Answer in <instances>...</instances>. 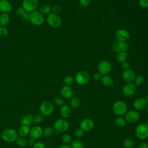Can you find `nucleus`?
<instances>
[{
    "label": "nucleus",
    "mask_w": 148,
    "mask_h": 148,
    "mask_svg": "<svg viewBox=\"0 0 148 148\" xmlns=\"http://www.w3.org/2000/svg\"><path fill=\"white\" fill-rule=\"evenodd\" d=\"M94 126V121L90 119H84L80 123V128L84 132L91 131Z\"/></svg>",
    "instance_id": "obj_15"
},
{
    "label": "nucleus",
    "mask_w": 148,
    "mask_h": 148,
    "mask_svg": "<svg viewBox=\"0 0 148 148\" xmlns=\"http://www.w3.org/2000/svg\"><path fill=\"white\" fill-rule=\"evenodd\" d=\"M8 29L5 26H0V36H6L8 35Z\"/></svg>",
    "instance_id": "obj_40"
},
{
    "label": "nucleus",
    "mask_w": 148,
    "mask_h": 148,
    "mask_svg": "<svg viewBox=\"0 0 148 148\" xmlns=\"http://www.w3.org/2000/svg\"><path fill=\"white\" fill-rule=\"evenodd\" d=\"M54 103L50 101L46 100L42 102L39 107L40 113L43 116H50L54 110Z\"/></svg>",
    "instance_id": "obj_3"
},
{
    "label": "nucleus",
    "mask_w": 148,
    "mask_h": 148,
    "mask_svg": "<svg viewBox=\"0 0 148 148\" xmlns=\"http://www.w3.org/2000/svg\"><path fill=\"white\" fill-rule=\"evenodd\" d=\"M28 20L34 25H40L44 21V16L39 11L35 10L29 13Z\"/></svg>",
    "instance_id": "obj_5"
},
{
    "label": "nucleus",
    "mask_w": 148,
    "mask_h": 148,
    "mask_svg": "<svg viewBox=\"0 0 148 148\" xmlns=\"http://www.w3.org/2000/svg\"><path fill=\"white\" fill-rule=\"evenodd\" d=\"M139 6L142 8H148V0H138Z\"/></svg>",
    "instance_id": "obj_42"
},
{
    "label": "nucleus",
    "mask_w": 148,
    "mask_h": 148,
    "mask_svg": "<svg viewBox=\"0 0 148 148\" xmlns=\"http://www.w3.org/2000/svg\"><path fill=\"white\" fill-rule=\"evenodd\" d=\"M46 21L49 25L53 28H57L60 27L62 23L61 17L58 14L51 13L47 16Z\"/></svg>",
    "instance_id": "obj_4"
},
{
    "label": "nucleus",
    "mask_w": 148,
    "mask_h": 148,
    "mask_svg": "<svg viewBox=\"0 0 148 148\" xmlns=\"http://www.w3.org/2000/svg\"><path fill=\"white\" fill-rule=\"evenodd\" d=\"M136 86L133 83H127L122 88V92L126 97L132 96L136 91Z\"/></svg>",
    "instance_id": "obj_14"
},
{
    "label": "nucleus",
    "mask_w": 148,
    "mask_h": 148,
    "mask_svg": "<svg viewBox=\"0 0 148 148\" xmlns=\"http://www.w3.org/2000/svg\"><path fill=\"white\" fill-rule=\"evenodd\" d=\"M123 146L125 148H133L135 146V142L131 138H126L123 141Z\"/></svg>",
    "instance_id": "obj_33"
},
{
    "label": "nucleus",
    "mask_w": 148,
    "mask_h": 148,
    "mask_svg": "<svg viewBox=\"0 0 148 148\" xmlns=\"http://www.w3.org/2000/svg\"><path fill=\"white\" fill-rule=\"evenodd\" d=\"M80 5L83 7H87L90 5L91 0H79Z\"/></svg>",
    "instance_id": "obj_43"
},
{
    "label": "nucleus",
    "mask_w": 148,
    "mask_h": 148,
    "mask_svg": "<svg viewBox=\"0 0 148 148\" xmlns=\"http://www.w3.org/2000/svg\"><path fill=\"white\" fill-rule=\"evenodd\" d=\"M115 37L117 40L127 42L130 39V35L127 30L123 28H120L115 32Z\"/></svg>",
    "instance_id": "obj_12"
},
{
    "label": "nucleus",
    "mask_w": 148,
    "mask_h": 148,
    "mask_svg": "<svg viewBox=\"0 0 148 148\" xmlns=\"http://www.w3.org/2000/svg\"><path fill=\"white\" fill-rule=\"evenodd\" d=\"M122 77L125 82L132 83L135 80L136 75L132 70L129 69L124 71V72L122 73Z\"/></svg>",
    "instance_id": "obj_18"
},
{
    "label": "nucleus",
    "mask_w": 148,
    "mask_h": 148,
    "mask_svg": "<svg viewBox=\"0 0 148 148\" xmlns=\"http://www.w3.org/2000/svg\"><path fill=\"white\" fill-rule=\"evenodd\" d=\"M16 13L18 16H19L21 18L24 15V14L26 13V11L23 7H19L17 9Z\"/></svg>",
    "instance_id": "obj_41"
},
{
    "label": "nucleus",
    "mask_w": 148,
    "mask_h": 148,
    "mask_svg": "<svg viewBox=\"0 0 148 148\" xmlns=\"http://www.w3.org/2000/svg\"><path fill=\"white\" fill-rule=\"evenodd\" d=\"M102 75L99 72H97L96 73H94V76H93V77H94V79L96 81H99V80H101L102 77Z\"/></svg>",
    "instance_id": "obj_46"
},
{
    "label": "nucleus",
    "mask_w": 148,
    "mask_h": 148,
    "mask_svg": "<svg viewBox=\"0 0 148 148\" xmlns=\"http://www.w3.org/2000/svg\"><path fill=\"white\" fill-rule=\"evenodd\" d=\"M137 148H148V144L146 142H143L140 143Z\"/></svg>",
    "instance_id": "obj_49"
},
{
    "label": "nucleus",
    "mask_w": 148,
    "mask_h": 148,
    "mask_svg": "<svg viewBox=\"0 0 148 148\" xmlns=\"http://www.w3.org/2000/svg\"><path fill=\"white\" fill-rule=\"evenodd\" d=\"M121 67H122V68L124 69V71L127 70V69H130V64H129L128 62L125 61V62H123V63L121 64Z\"/></svg>",
    "instance_id": "obj_47"
},
{
    "label": "nucleus",
    "mask_w": 148,
    "mask_h": 148,
    "mask_svg": "<svg viewBox=\"0 0 148 148\" xmlns=\"http://www.w3.org/2000/svg\"><path fill=\"white\" fill-rule=\"evenodd\" d=\"M35 139L30 138L28 140H27V144L30 146H33L34 144L35 143Z\"/></svg>",
    "instance_id": "obj_48"
},
{
    "label": "nucleus",
    "mask_w": 148,
    "mask_h": 148,
    "mask_svg": "<svg viewBox=\"0 0 148 148\" xmlns=\"http://www.w3.org/2000/svg\"><path fill=\"white\" fill-rule=\"evenodd\" d=\"M32 147L33 148H46L45 143L42 142H36Z\"/></svg>",
    "instance_id": "obj_45"
},
{
    "label": "nucleus",
    "mask_w": 148,
    "mask_h": 148,
    "mask_svg": "<svg viewBox=\"0 0 148 148\" xmlns=\"http://www.w3.org/2000/svg\"><path fill=\"white\" fill-rule=\"evenodd\" d=\"M58 148H72V147L69 145L63 144V145H61L60 147H58Z\"/></svg>",
    "instance_id": "obj_51"
},
{
    "label": "nucleus",
    "mask_w": 148,
    "mask_h": 148,
    "mask_svg": "<svg viewBox=\"0 0 148 148\" xmlns=\"http://www.w3.org/2000/svg\"><path fill=\"white\" fill-rule=\"evenodd\" d=\"M90 78V75L87 71H80L76 73L75 77V80L78 84L83 86L88 83Z\"/></svg>",
    "instance_id": "obj_8"
},
{
    "label": "nucleus",
    "mask_w": 148,
    "mask_h": 148,
    "mask_svg": "<svg viewBox=\"0 0 148 148\" xmlns=\"http://www.w3.org/2000/svg\"><path fill=\"white\" fill-rule=\"evenodd\" d=\"M135 135L139 139H146L148 137V124L147 123L139 124L135 129Z\"/></svg>",
    "instance_id": "obj_7"
},
{
    "label": "nucleus",
    "mask_w": 148,
    "mask_h": 148,
    "mask_svg": "<svg viewBox=\"0 0 148 148\" xmlns=\"http://www.w3.org/2000/svg\"><path fill=\"white\" fill-rule=\"evenodd\" d=\"M124 116L126 121L129 123H135L137 122L140 118V114L136 110L127 111Z\"/></svg>",
    "instance_id": "obj_11"
},
{
    "label": "nucleus",
    "mask_w": 148,
    "mask_h": 148,
    "mask_svg": "<svg viewBox=\"0 0 148 148\" xmlns=\"http://www.w3.org/2000/svg\"><path fill=\"white\" fill-rule=\"evenodd\" d=\"M1 137L6 142H13L18 137V132L13 128H7L2 132Z\"/></svg>",
    "instance_id": "obj_2"
},
{
    "label": "nucleus",
    "mask_w": 148,
    "mask_h": 148,
    "mask_svg": "<svg viewBox=\"0 0 148 148\" xmlns=\"http://www.w3.org/2000/svg\"><path fill=\"white\" fill-rule=\"evenodd\" d=\"M128 58V54L126 52L119 53L116 56V60L119 64H122L127 61Z\"/></svg>",
    "instance_id": "obj_27"
},
{
    "label": "nucleus",
    "mask_w": 148,
    "mask_h": 148,
    "mask_svg": "<svg viewBox=\"0 0 148 148\" xmlns=\"http://www.w3.org/2000/svg\"><path fill=\"white\" fill-rule=\"evenodd\" d=\"M39 11L43 15H49L51 13V7L48 5H43L40 6Z\"/></svg>",
    "instance_id": "obj_28"
},
{
    "label": "nucleus",
    "mask_w": 148,
    "mask_h": 148,
    "mask_svg": "<svg viewBox=\"0 0 148 148\" xmlns=\"http://www.w3.org/2000/svg\"><path fill=\"white\" fill-rule=\"evenodd\" d=\"M60 113L64 119L69 117L72 114L71 107L68 105H62L60 109Z\"/></svg>",
    "instance_id": "obj_20"
},
{
    "label": "nucleus",
    "mask_w": 148,
    "mask_h": 148,
    "mask_svg": "<svg viewBox=\"0 0 148 148\" xmlns=\"http://www.w3.org/2000/svg\"><path fill=\"white\" fill-rule=\"evenodd\" d=\"M69 127L68 121L64 118L57 120L54 123V128L55 131L60 133L66 132Z\"/></svg>",
    "instance_id": "obj_6"
},
{
    "label": "nucleus",
    "mask_w": 148,
    "mask_h": 148,
    "mask_svg": "<svg viewBox=\"0 0 148 148\" xmlns=\"http://www.w3.org/2000/svg\"><path fill=\"white\" fill-rule=\"evenodd\" d=\"M98 69L102 75H108L112 71V64L108 60H102L98 65Z\"/></svg>",
    "instance_id": "obj_10"
},
{
    "label": "nucleus",
    "mask_w": 148,
    "mask_h": 148,
    "mask_svg": "<svg viewBox=\"0 0 148 148\" xmlns=\"http://www.w3.org/2000/svg\"><path fill=\"white\" fill-rule=\"evenodd\" d=\"M116 124L117 127L122 128L124 127L126 124V120L123 116H117L116 119Z\"/></svg>",
    "instance_id": "obj_32"
},
{
    "label": "nucleus",
    "mask_w": 148,
    "mask_h": 148,
    "mask_svg": "<svg viewBox=\"0 0 148 148\" xmlns=\"http://www.w3.org/2000/svg\"><path fill=\"white\" fill-rule=\"evenodd\" d=\"M61 10V7L60 5L56 4L53 6V7L51 8V12L53 13H56V14H58Z\"/></svg>",
    "instance_id": "obj_44"
},
{
    "label": "nucleus",
    "mask_w": 148,
    "mask_h": 148,
    "mask_svg": "<svg viewBox=\"0 0 148 148\" xmlns=\"http://www.w3.org/2000/svg\"><path fill=\"white\" fill-rule=\"evenodd\" d=\"M145 99H146V101H147V103H148V94H147V96L146 97Z\"/></svg>",
    "instance_id": "obj_52"
},
{
    "label": "nucleus",
    "mask_w": 148,
    "mask_h": 148,
    "mask_svg": "<svg viewBox=\"0 0 148 148\" xmlns=\"http://www.w3.org/2000/svg\"><path fill=\"white\" fill-rule=\"evenodd\" d=\"M12 9V5L7 0L0 1V12L2 13L8 14Z\"/></svg>",
    "instance_id": "obj_21"
},
{
    "label": "nucleus",
    "mask_w": 148,
    "mask_h": 148,
    "mask_svg": "<svg viewBox=\"0 0 148 148\" xmlns=\"http://www.w3.org/2000/svg\"><path fill=\"white\" fill-rule=\"evenodd\" d=\"M33 123V117L31 114L27 113L23 115L20 120V123L21 125L30 126Z\"/></svg>",
    "instance_id": "obj_22"
},
{
    "label": "nucleus",
    "mask_w": 148,
    "mask_h": 148,
    "mask_svg": "<svg viewBox=\"0 0 148 148\" xmlns=\"http://www.w3.org/2000/svg\"><path fill=\"white\" fill-rule=\"evenodd\" d=\"M44 119V116L41 114H36L33 117V123L36 124H39L41 123Z\"/></svg>",
    "instance_id": "obj_36"
},
{
    "label": "nucleus",
    "mask_w": 148,
    "mask_h": 148,
    "mask_svg": "<svg viewBox=\"0 0 148 148\" xmlns=\"http://www.w3.org/2000/svg\"><path fill=\"white\" fill-rule=\"evenodd\" d=\"M101 80L102 84L106 87H111L114 83L113 79L109 75H103Z\"/></svg>",
    "instance_id": "obj_23"
},
{
    "label": "nucleus",
    "mask_w": 148,
    "mask_h": 148,
    "mask_svg": "<svg viewBox=\"0 0 148 148\" xmlns=\"http://www.w3.org/2000/svg\"><path fill=\"white\" fill-rule=\"evenodd\" d=\"M147 124H148V123H147Z\"/></svg>",
    "instance_id": "obj_56"
},
{
    "label": "nucleus",
    "mask_w": 148,
    "mask_h": 148,
    "mask_svg": "<svg viewBox=\"0 0 148 148\" xmlns=\"http://www.w3.org/2000/svg\"><path fill=\"white\" fill-rule=\"evenodd\" d=\"M5 1V0H0V1Z\"/></svg>",
    "instance_id": "obj_54"
},
{
    "label": "nucleus",
    "mask_w": 148,
    "mask_h": 148,
    "mask_svg": "<svg viewBox=\"0 0 148 148\" xmlns=\"http://www.w3.org/2000/svg\"><path fill=\"white\" fill-rule=\"evenodd\" d=\"M84 132V131L83 130H82L80 128H79L75 130L74 132V135L77 138H81L83 136Z\"/></svg>",
    "instance_id": "obj_39"
},
{
    "label": "nucleus",
    "mask_w": 148,
    "mask_h": 148,
    "mask_svg": "<svg viewBox=\"0 0 148 148\" xmlns=\"http://www.w3.org/2000/svg\"><path fill=\"white\" fill-rule=\"evenodd\" d=\"M15 141L17 145L20 147H25L27 145V140L25 137L23 136H18Z\"/></svg>",
    "instance_id": "obj_31"
},
{
    "label": "nucleus",
    "mask_w": 148,
    "mask_h": 148,
    "mask_svg": "<svg viewBox=\"0 0 148 148\" xmlns=\"http://www.w3.org/2000/svg\"><path fill=\"white\" fill-rule=\"evenodd\" d=\"M54 104H55L57 106H62L64 105V100L63 99L60 97H56L53 99V102Z\"/></svg>",
    "instance_id": "obj_38"
},
{
    "label": "nucleus",
    "mask_w": 148,
    "mask_h": 148,
    "mask_svg": "<svg viewBox=\"0 0 148 148\" xmlns=\"http://www.w3.org/2000/svg\"><path fill=\"white\" fill-rule=\"evenodd\" d=\"M147 104L145 98L139 97L134 101L133 105L136 110H142L146 108Z\"/></svg>",
    "instance_id": "obj_17"
},
{
    "label": "nucleus",
    "mask_w": 148,
    "mask_h": 148,
    "mask_svg": "<svg viewBox=\"0 0 148 148\" xmlns=\"http://www.w3.org/2000/svg\"><path fill=\"white\" fill-rule=\"evenodd\" d=\"M61 140L65 145H69L72 142V136L68 134H65L62 136Z\"/></svg>",
    "instance_id": "obj_34"
},
{
    "label": "nucleus",
    "mask_w": 148,
    "mask_h": 148,
    "mask_svg": "<svg viewBox=\"0 0 148 148\" xmlns=\"http://www.w3.org/2000/svg\"><path fill=\"white\" fill-rule=\"evenodd\" d=\"M146 112H147V113L148 114V104H147V106H146Z\"/></svg>",
    "instance_id": "obj_53"
},
{
    "label": "nucleus",
    "mask_w": 148,
    "mask_h": 148,
    "mask_svg": "<svg viewBox=\"0 0 148 148\" xmlns=\"http://www.w3.org/2000/svg\"><path fill=\"white\" fill-rule=\"evenodd\" d=\"M55 130L53 127H47L43 130V135L46 137H51L55 133Z\"/></svg>",
    "instance_id": "obj_29"
},
{
    "label": "nucleus",
    "mask_w": 148,
    "mask_h": 148,
    "mask_svg": "<svg viewBox=\"0 0 148 148\" xmlns=\"http://www.w3.org/2000/svg\"><path fill=\"white\" fill-rule=\"evenodd\" d=\"M75 78L71 75L66 76L64 79V82L66 86H71L75 82Z\"/></svg>",
    "instance_id": "obj_35"
},
{
    "label": "nucleus",
    "mask_w": 148,
    "mask_h": 148,
    "mask_svg": "<svg viewBox=\"0 0 148 148\" xmlns=\"http://www.w3.org/2000/svg\"><path fill=\"white\" fill-rule=\"evenodd\" d=\"M60 94L61 96L65 99H71L73 97V91L69 86H64L61 88Z\"/></svg>",
    "instance_id": "obj_19"
},
{
    "label": "nucleus",
    "mask_w": 148,
    "mask_h": 148,
    "mask_svg": "<svg viewBox=\"0 0 148 148\" xmlns=\"http://www.w3.org/2000/svg\"><path fill=\"white\" fill-rule=\"evenodd\" d=\"M29 131H30V128H29V126L21 125L18 128L17 132H18V135L19 136L25 137V136H27L29 134Z\"/></svg>",
    "instance_id": "obj_24"
},
{
    "label": "nucleus",
    "mask_w": 148,
    "mask_h": 148,
    "mask_svg": "<svg viewBox=\"0 0 148 148\" xmlns=\"http://www.w3.org/2000/svg\"><path fill=\"white\" fill-rule=\"evenodd\" d=\"M81 103L80 102V99L78 97L75 96V97H72L71 98V101H70V105L71 107L74 109L77 108L80 106Z\"/></svg>",
    "instance_id": "obj_26"
},
{
    "label": "nucleus",
    "mask_w": 148,
    "mask_h": 148,
    "mask_svg": "<svg viewBox=\"0 0 148 148\" xmlns=\"http://www.w3.org/2000/svg\"><path fill=\"white\" fill-rule=\"evenodd\" d=\"M135 84L136 86H140L143 85L145 83V78L142 75H139L136 76L135 79Z\"/></svg>",
    "instance_id": "obj_37"
},
{
    "label": "nucleus",
    "mask_w": 148,
    "mask_h": 148,
    "mask_svg": "<svg viewBox=\"0 0 148 148\" xmlns=\"http://www.w3.org/2000/svg\"><path fill=\"white\" fill-rule=\"evenodd\" d=\"M113 49L117 53L126 52L128 49V45L127 42L117 40L112 44Z\"/></svg>",
    "instance_id": "obj_13"
},
{
    "label": "nucleus",
    "mask_w": 148,
    "mask_h": 148,
    "mask_svg": "<svg viewBox=\"0 0 148 148\" xmlns=\"http://www.w3.org/2000/svg\"><path fill=\"white\" fill-rule=\"evenodd\" d=\"M29 135L31 138L34 139H39L43 135V129L39 125L34 126L30 129Z\"/></svg>",
    "instance_id": "obj_16"
},
{
    "label": "nucleus",
    "mask_w": 148,
    "mask_h": 148,
    "mask_svg": "<svg viewBox=\"0 0 148 148\" xmlns=\"http://www.w3.org/2000/svg\"><path fill=\"white\" fill-rule=\"evenodd\" d=\"M71 146L72 148H84V143L82 140L76 139L72 141Z\"/></svg>",
    "instance_id": "obj_30"
},
{
    "label": "nucleus",
    "mask_w": 148,
    "mask_h": 148,
    "mask_svg": "<svg viewBox=\"0 0 148 148\" xmlns=\"http://www.w3.org/2000/svg\"><path fill=\"white\" fill-rule=\"evenodd\" d=\"M38 5V0H23L22 2V7L29 13L36 10Z\"/></svg>",
    "instance_id": "obj_9"
},
{
    "label": "nucleus",
    "mask_w": 148,
    "mask_h": 148,
    "mask_svg": "<svg viewBox=\"0 0 148 148\" xmlns=\"http://www.w3.org/2000/svg\"><path fill=\"white\" fill-rule=\"evenodd\" d=\"M48 148H51V147H48Z\"/></svg>",
    "instance_id": "obj_55"
},
{
    "label": "nucleus",
    "mask_w": 148,
    "mask_h": 148,
    "mask_svg": "<svg viewBox=\"0 0 148 148\" xmlns=\"http://www.w3.org/2000/svg\"><path fill=\"white\" fill-rule=\"evenodd\" d=\"M29 13L26 12V13L24 14V15L21 17V18L25 21H27L29 20Z\"/></svg>",
    "instance_id": "obj_50"
},
{
    "label": "nucleus",
    "mask_w": 148,
    "mask_h": 148,
    "mask_svg": "<svg viewBox=\"0 0 148 148\" xmlns=\"http://www.w3.org/2000/svg\"><path fill=\"white\" fill-rule=\"evenodd\" d=\"M128 108L126 103L123 101H116L113 105V111L117 116H123L127 113Z\"/></svg>",
    "instance_id": "obj_1"
},
{
    "label": "nucleus",
    "mask_w": 148,
    "mask_h": 148,
    "mask_svg": "<svg viewBox=\"0 0 148 148\" xmlns=\"http://www.w3.org/2000/svg\"><path fill=\"white\" fill-rule=\"evenodd\" d=\"M10 21V17L8 14L1 13L0 14V26H6Z\"/></svg>",
    "instance_id": "obj_25"
}]
</instances>
